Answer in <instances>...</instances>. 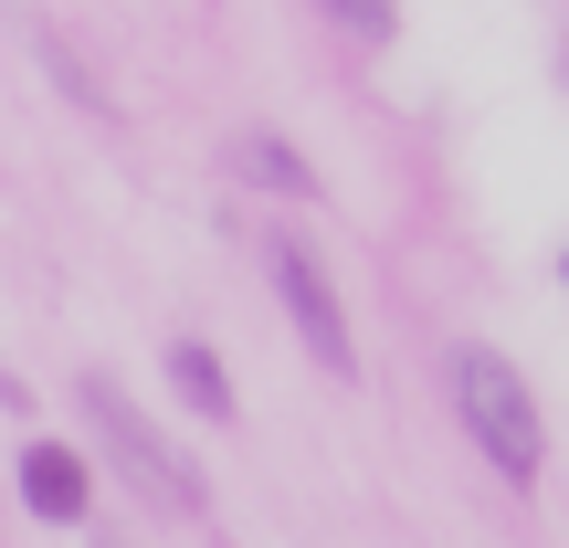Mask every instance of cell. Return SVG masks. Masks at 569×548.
Masks as SVG:
<instances>
[{
  "instance_id": "cell-7",
  "label": "cell",
  "mask_w": 569,
  "mask_h": 548,
  "mask_svg": "<svg viewBox=\"0 0 569 548\" xmlns=\"http://www.w3.org/2000/svg\"><path fill=\"white\" fill-rule=\"evenodd\" d=\"M327 21H338V32H359V42H390L401 32V0H317Z\"/></svg>"
},
{
  "instance_id": "cell-4",
  "label": "cell",
  "mask_w": 569,
  "mask_h": 548,
  "mask_svg": "<svg viewBox=\"0 0 569 548\" xmlns=\"http://www.w3.org/2000/svg\"><path fill=\"white\" fill-rule=\"evenodd\" d=\"M21 507H32L42 528H84V507H96L84 454L74 444H21Z\"/></svg>"
},
{
  "instance_id": "cell-3",
  "label": "cell",
  "mask_w": 569,
  "mask_h": 548,
  "mask_svg": "<svg viewBox=\"0 0 569 548\" xmlns=\"http://www.w3.org/2000/svg\"><path fill=\"white\" fill-rule=\"evenodd\" d=\"M264 265H274V296H284V317H296L306 359H317L327 380H359V338H348V306H338V285H327V265L296 243V232H274Z\"/></svg>"
},
{
  "instance_id": "cell-1",
  "label": "cell",
  "mask_w": 569,
  "mask_h": 548,
  "mask_svg": "<svg viewBox=\"0 0 569 548\" xmlns=\"http://www.w3.org/2000/svg\"><path fill=\"white\" fill-rule=\"evenodd\" d=\"M453 411H465L475 454H486L507 486L538 475L549 432H538V401H528V380H517V359H496V348H453Z\"/></svg>"
},
{
  "instance_id": "cell-8",
  "label": "cell",
  "mask_w": 569,
  "mask_h": 548,
  "mask_svg": "<svg viewBox=\"0 0 569 548\" xmlns=\"http://www.w3.org/2000/svg\"><path fill=\"white\" fill-rule=\"evenodd\" d=\"M559 285H569V243H559Z\"/></svg>"
},
{
  "instance_id": "cell-2",
  "label": "cell",
  "mask_w": 569,
  "mask_h": 548,
  "mask_svg": "<svg viewBox=\"0 0 569 548\" xmlns=\"http://www.w3.org/2000/svg\"><path fill=\"white\" fill-rule=\"evenodd\" d=\"M74 401H84V422H96V444H106V465H117L127 486L148 496V507H180V517L201 507V475H190L180 454H169V432L148 422V411L127 401V390L106 380V369H84V380H74Z\"/></svg>"
},
{
  "instance_id": "cell-5",
  "label": "cell",
  "mask_w": 569,
  "mask_h": 548,
  "mask_svg": "<svg viewBox=\"0 0 569 548\" xmlns=\"http://www.w3.org/2000/svg\"><path fill=\"white\" fill-rule=\"evenodd\" d=\"M169 390H180L201 422H232V380H222V359H211L201 338H180V348H169Z\"/></svg>"
},
{
  "instance_id": "cell-6",
  "label": "cell",
  "mask_w": 569,
  "mask_h": 548,
  "mask_svg": "<svg viewBox=\"0 0 569 548\" xmlns=\"http://www.w3.org/2000/svg\"><path fill=\"white\" fill-rule=\"evenodd\" d=\"M232 159H243L253 180H274L284 201H317V169H306V159H296V148H284V138H243V148H232Z\"/></svg>"
}]
</instances>
